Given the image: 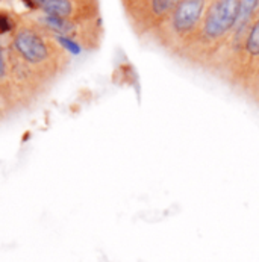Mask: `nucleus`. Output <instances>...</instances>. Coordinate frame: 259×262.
Instances as JSON below:
<instances>
[{
    "instance_id": "3",
    "label": "nucleus",
    "mask_w": 259,
    "mask_h": 262,
    "mask_svg": "<svg viewBox=\"0 0 259 262\" xmlns=\"http://www.w3.org/2000/svg\"><path fill=\"white\" fill-rule=\"evenodd\" d=\"M14 49L18 56L29 64H42L49 59L50 50L46 39L32 28H20L14 35Z\"/></svg>"
},
{
    "instance_id": "5",
    "label": "nucleus",
    "mask_w": 259,
    "mask_h": 262,
    "mask_svg": "<svg viewBox=\"0 0 259 262\" xmlns=\"http://www.w3.org/2000/svg\"><path fill=\"white\" fill-rule=\"evenodd\" d=\"M35 9H41L44 14L64 17V18H73L76 15L77 8L73 0H32Z\"/></svg>"
},
{
    "instance_id": "8",
    "label": "nucleus",
    "mask_w": 259,
    "mask_h": 262,
    "mask_svg": "<svg viewBox=\"0 0 259 262\" xmlns=\"http://www.w3.org/2000/svg\"><path fill=\"white\" fill-rule=\"evenodd\" d=\"M56 39H58V42L64 47V49H67L70 53H73V55H79L80 53V46L74 41L72 37H66V35H56Z\"/></svg>"
},
{
    "instance_id": "6",
    "label": "nucleus",
    "mask_w": 259,
    "mask_h": 262,
    "mask_svg": "<svg viewBox=\"0 0 259 262\" xmlns=\"http://www.w3.org/2000/svg\"><path fill=\"white\" fill-rule=\"evenodd\" d=\"M41 23L52 31L56 35H66V37L73 38L74 32H76V25L73 20L70 18H64V17H56V15H49L44 14L41 17Z\"/></svg>"
},
{
    "instance_id": "4",
    "label": "nucleus",
    "mask_w": 259,
    "mask_h": 262,
    "mask_svg": "<svg viewBox=\"0 0 259 262\" xmlns=\"http://www.w3.org/2000/svg\"><path fill=\"white\" fill-rule=\"evenodd\" d=\"M179 0H140V25L148 31L155 29L176 6Z\"/></svg>"
},
{
    "instance_id": "2",
    "label": "nucleus",
    "mask_w": 259,
    "mask_h": 262,
    "mask_svg": "<svg viewBox=\"0 0 259 262\" xmlns=\"http://www.w3.org/2000/svg\"><path fill=\"white\" fill-rule=\"evenodd\" d=\"M206 0H179L170 14L153 29L159 44L176 55L197 32Z\"/></svg>"
},
{
    "instance_id": "9",
    "label": "nucleus",
    "mask_w": 259,
    "mask_h": 262,
    "mask_svg": "<svg viewBox=\"0 0 259 262\" xmlns=\"http://www.w3.org/2000/svg\"><path fill=\"white\" fill-rule=\"evenodd\" d=\"M6 73V67H5V59H3V52H2V46H0V79L5 77Z\"/></svg>"
},
{
    "instance_id": "7",
    "label": "nucleus",
    "mask_w": 259,
    "mask_h": 262,
    "mask_svg": "<svg viewBox=\"0 0 259 262\" xmlns=\"http://www.w3.org/2000/svg\"><path fill=\"white\" fill-rule=\"evenodd\" d=\"M15 29V23L14 18L11 17V14L2 11L0 12V35H6L11 34Z\"/></svg>"
},
{
    "instance_id": "1",
    "label": "nucleus",
    "mask_w": 259,
    "mask_h": 262,
    "mask_svg": "<svg viewBox=\"0 0 259 262\" xmlns=\"http://www.w3.org/2000/svg\"><path fill=\"white\" fill-rule=\"evenodd\" d=\"M240 14V0H211L194 37L175 55L188 66L209 70L232 35Z\"/></svg>"
},
{
    "instance_id": "11",
    "label": "nucleus",
    "mask_w": 259,
    "mask_h": 262,
    "mask_svg": "<svg viewBox=\"0 0 259 262\" xmlns=\"http://www.w3.org/2000/svg\"><path fill=\"white\" fill-rule=\"evenodd\" d=\"M206 2H211V0H206Z\"/></svg>"
},
{
    "instance_id": "10",
    "label": "nucleus",
    "mask_w": 259,
    "mask_h": 262,
    "mask_svg": "<svg viewBox=\"0 0 259 262\" xmlns=\"http://www.w3.org/2000/svg\"><path fill=\"white\" fill-rule=\"evenodd\" d=\"M258 15H259V6H258V14H256V17H258Z\"/></svg>"
}]
</instances>
